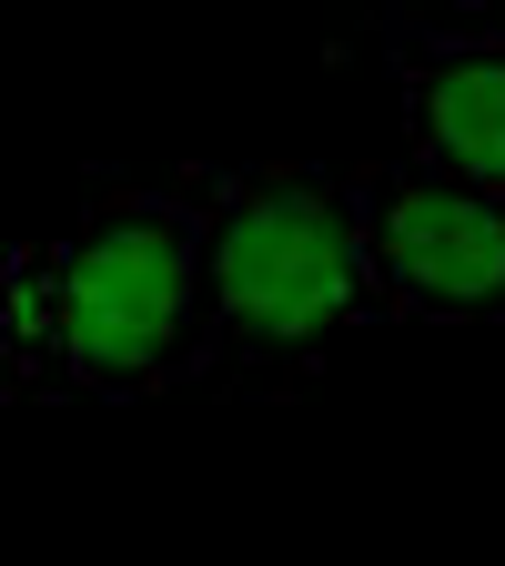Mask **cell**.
Returning a JSON list of instances; mask_svg holds the SVG:
<instances>
[{
	"label": "cell",
	"instance_id": "obj_1",
	"mask_svg": "<svg viewBox=\"0 0 505 566\" xmlns=\"http://www.w3.org/2000/svg\"><path fill=\"white\" fill-rule=\"evenodd\" d=\"M212 223V273H223V365H304V354L394 324L354 182H324L304 163L273 172H192L182 182Z\"/></svg>",
	"mask_w": 505,
	"mask_h": 566
},
{
	"label": "cell",
	"instance_id": "obj_2",
	"mask_svg": "<svg viewBox=\"0 0 505 566\" xmlns=\"http://www.w3.org/2000/svg\"><path fill=\"white\" fill-rule=\"evenodd\" d=\"M71 304V385L82 395H162L223 365V273L192 192H92L61 233Z\"/></svg>",
	"mask_w": 505,
	"mask_h": 566
},
{
	"label": "cell",
	"instance_id": "obj_3",
	"mask_svg": "<svg viewBox=\"0 0 505 566\" xmlns=\"http://www.w3.org/2000/svg\"><path fill=\"white\" fill-rule=\"evenodd\" d=\"M354 212L394 324H505V192L404 153L354 182Z\"/></svg>",
	"mask_w": 505,
	"mask_h": 566
},
{
	"label": "cell",
	"instance_id": "obj_4",
	"mask_svg": "<svg viewBox=\"0 0 505 566\" xmlns=\"http://www.w3.org/2000/svg\"><path fill=\"white\" fill-rule=\"evenodd\" d=\"M385 61H394V102H404L414 153L505 192V31L495 21L485 31L385 21Z\"/></svg>",
	"mask_w": 505,
	"mask_h": 566
},
{
	"label": "cell",
	"instance_id": "obj_5",
	"mask_svg": "<svg viewBox=\"0 0 505 566\" xmlns=\"http://www.w3.org/2000/svg\"><path fill=\"white\" fill-rule=\"evenodd\" d=\"M0 385H11V395H82V385H71L61 243H21L11 273H0Z\"/></svg>",
	"mask_w": 505,
	"mask_h": 566
},
{
	"label": "cell",
	"instance_id": "obj_6",
	"mask_svg": "<svg viewBox=\"0 0 505 566\" xmlns=\"http://www.w3.org/2000/svg\"><path fill=\"white\" fill-rule=\"evenodd\" d=\"M495 31H505V0H495Z\"/></svg>",
	"mask_w": 505,
	"mask_h": 566
}]
</instances>
